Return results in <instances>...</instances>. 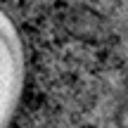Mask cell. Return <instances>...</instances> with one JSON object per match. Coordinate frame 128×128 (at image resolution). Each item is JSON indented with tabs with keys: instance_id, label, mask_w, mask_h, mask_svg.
<instances>
[{
	"instance_id": "cell-1",
	"label": "cell",
	"mask_w": 128,
	"mask_h": 128,
	"mask_svg": "<svg viewBox=\"0 0 128 128\" xmlns=\"http://www.w3.org/2000/svg\"><path fill=\"white\" fill-rule=\"evenodd\" d=\"M24 90V52L14 24L0 10V128H10Z\"/></svg>"
}]
</instances>
